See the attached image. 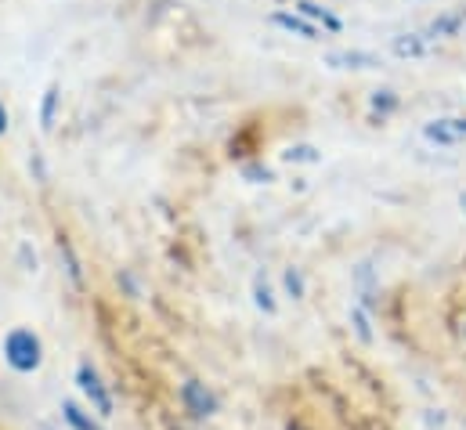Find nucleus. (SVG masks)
Here are the masks:
<instances>
[{
	"label": "nucleus",
	"instance_id": "6",
	"mask_svg": "<svg viewBox=\"0 0 466 430\" xmlns=\"http://www.w3.org/2000/svg\"><path fill=\"white\" fill-rule=\"evenodd\" d=\"M271 22H275V26H282V29H289V33H300L304 40H319V29H315L311 22H304L300 15H286V11H275V15H271Z\"/></svg>",
	"mask_w": 466,
	"mask_h": 430
},
{
	"label": "nucleus",
	"instance_id": "9",
	"mask_svg": "<svg viewBox=\"0 0 466 430\" xmlns=\"http://www.w3.org/2000/svg\"><path fill=\"white\" fill-rule=\"evenodd\" d=\"M423 40H427V36H420V33L398 36V40H394V55H401V58H412V55H420V51H423Z\"/></svg>",
	"mask_w": 466,
	"mask_h": 430
},
{
	"label": "nucleus",
	"instance_id": "17",
	"mask_svg": "<svg viewBox=\"0 0 466 430\" xmlns=\"http://www.w3.org/2000/svg\"><path fill=\"white\" fill-rule=\"evenodd\" d=\"M354 325H358L361 340H372V333H369V322H365V315H361V312H354Z\"/></svg>",
	"mask_w": 466,
	"mask_h": 430
},
{
	"label": "nucleus",
	"instance_id": "8",
	"mask_svg": "<svg viewBox=\"0 0 466 430\" xmlns=\"http://www.w3.org/2000/svg\"><path fill=\"white\" fill-rule=\"evenodd\" d=\"M463 22H466V11H452V15H441V18H434L427 33H438V36H441V33H456Z\"/></svg>",
	"mask_w": 466,
	"mask_h": 430
},
{
	"label": "nucleus",
	"instance_id": "18",
	"mask_svg": "<svg viewBox=\"0 0 466 430\" xmlns=\"http://www.w3.org/2000/svg\"><path fill=\"white\" fill-rule=\"evenodd\" d=\"M4 130H7V108L0 106V134H4Z\"/></svg>",
	"mask_w": 466,
	"mask_h": 430
},
{
	"label": "nucleus",
	"instance_id": "12",
	"mask_svg": "<svg viewBox=\"0 0 466 430\" xmlns=\"http://www.w3.org/2000/svg\"><path fill=\"white\" fill-rule=\"evenodd\" d=\"M55 106H58V87H47V95H44V108H40V123H44V130H51V127H55Z\"/></svg>",
	"mask_w": 466,
	"mask_h": 430
},
{
	"label": "nucleus",
	"instance_id": "14",
	"mask_svg": "<svg viewBox=\"0 0 466 430\" xmlns=\"http://www.w3.org/2000/svg\"><path fill=\"white\" fill-rule=\"evenodd\" d=\"M253 297H257V308L260 312H275V301H271V290H268V282H264V275H257V282H253Z\"/></svg>",
	"mask_w": 466,
	"mask_h": 430
},
{
	"label": "nucleus",
	"instance_id": "5",
	"mask_svg": "<svg viewBox=\"0 0 466 430\" xmlns=\"http://www.w3.org/2000/svg\"><path fill=\"white\" fill-rule=\"evenodd\" d=\"M185 402H188V409L192 413H199V416H210L214 409H218V402H214V394L210 391H203V384H185Z\"/></svg>",
	"mask_w": 466,
	"mask_h": 430
},
{
	"label": "nucleus",
	"instance_id": "13",
	"mask_svg": "<svg viewBox=\"0 0 466 430\" xmlns=\"http://www.w3.org/2000/svg\"><path fill=\"white\" fill-rule=\"evenodd\" d=\"M242 178H246V181H253V185H260V181H264V185H268V181H275L271 167H264V163H246V167H242Z\"/></svg>",
	"mask_w": 466,
	"mask_h": 430
},
{
	"label": "nucleus",
	"instance_id": "4",
	"mask_svg": "<svg viewBox=\"0 0 466 430\" xmlns=\"http://www.w3.org/2000/svg\"><path fill=\"white\" fill-rule=\"evenodd\" d=\"M326 62L333 69H380V58L372 51H333Z\"/></svg>",
	"mask_w": 466,
	"mask_h": 430
},
{
	"label": "nucleus",
	"instance_id": "1",
	"mask_svg": "<svg viewBox=\"0 0 466 430\" xmlns=\"http://www.w3.org/2000/svg\"><path fill=\"white\" fill-rule=\"evenodd\" d=\"M4 358H7V365L11 369H18V373H33L36 365H40V340L29 333V329H15V333H7V340H4Z\"/></svg>",
	"mask_w": 466,
	"mask_h": 430
},
{
	"label": "nucleus",
	"instance_id": "19",
	"mask_svg": "<svg viewBox=\"0 0 466 430\" xmlns=\"http://www.w3.org/2000/svg\"><path fill=\"white\" fill-rule=\"evenodd\" d=\"M460 203H463V210H466V192H463V200H460Z\"/></svg>",
	"mask_w": 466,
	"mask_h": 430
},
{
	"label": "nucleus",
	"instance_id": "10",
	"mask_svg": "<svg viewBox=\"0 0 466 430\" xmlns=\"http://www.w3.org/2000/svg\"><path fill=\"white\" fill-rule=\"evenodd\" d=\"M62 413H66V420H69L76 430H102L95 420H87V416L80 413V405H76V402H66V405H62Z\"/></svg>",
	"mask_w": 466,
	"mask_h": 430
},
{
	"label": "nucleus",
	"instance_id": "11",
	"mask_svg": "<svg viewBox=\"0 0 466 430\" xmlns=\"http://www.w3.org/2000/svg\"><path fill=\"white\" fill-rule=\"evenodd\" d=\"M289 163H319L322 156H319V148H311V145H293V148H286L282 152Z\"/></svg>",
	"mask_w": 466,
	"mask_h": 430
},
{
	"label": "nucleus",
	"instance_id": "15",
	"mask_svg": "<svg viewBox=\"0 0 466 430\" xmlns=\"http://www.w3.org/2000/svg\"><path fill=\"white\" fill-rule=\"evenodd\" d=\"M286 286H289V293H293V297H304V275H300L297 268H289V271H286Z\"/></svg>",
	"mask_w": 466,
	"mask_h": 430
},
{
	"label": "nucleus",
	"instance_id": "16",
	"mask_svg": "<svg viewBox=\"0 0 466 430\" xmlns=\"http://www.w3.org/2000/svg\"><path fill=\"white\" fill-rule=\"evenodd\" d=\"M398 102H394V95L390 91H376L372 95V108H394Z\"/></svg>",
	"mask_w": 466,
	"mask_h": 430
},
{
	"label": "nucleus",
	"instance_id": "2",
	"mask_svg": "<svg viewBox=\"0 0 466 430\" xmlns=\"http://www.w3.org/2000/svg\"><path fill=\"white\" fill-rule=\"evenodd\" d=\"M76 380H80V391L95 402V409L102 413V416H109L113 413V398H109V391L102 387V380H98V373L91 369V365H80V373H76Z\"/></svg>",
	"mask_w": 466,
	"mask_h": 430
},
{
	"label": "nucleus",
	"instance_id": "7",
	"mask_svg": "<svg viewBox=\"0 0 466 430\" xmlns=\"http://www.w3.org/2000/svg\"><path fill=\"white\" fill-rule=\"evenodd\" d=\"M297 7H300V15H308V18H315V22H322L326 29H333V33L340 29V18H337V15H329L326 7H319V4H311V0H300Z\"/></svg>",
	"mask_w": 466,
	"mask_h": 430
},
{
	"label": "nucleus",
	"instance_id": "3",
	"mask_svg": "<svg viewBox=\"0 0 466 430\" xmlns=\"http://www.w3.org/2000/svg\"><path fill=\"white\" fill-rule=\"evenodd\" d=\"M423 134H427L431 141H438V145H456V141H463L466 138V119L463 116L434 119V123H427V127H423Z\"/></svg>",
	"mask_w": 466,
	"mask_h": 430
}]
</instances>
